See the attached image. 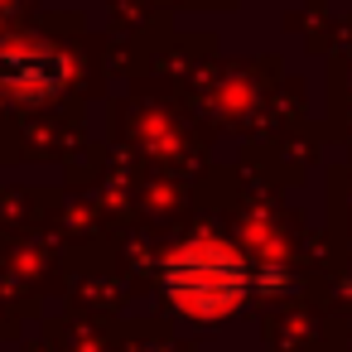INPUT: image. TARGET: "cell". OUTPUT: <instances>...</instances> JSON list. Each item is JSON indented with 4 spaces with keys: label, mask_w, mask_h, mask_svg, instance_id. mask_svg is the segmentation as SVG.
<instances>
[{
    "label": "cell",
    "mask_w": 352,
    "mask_h": 352,
    "mask_svg": "<svg viewBox=\"0 0 352 352\" xmlns=\"http://www.w3.org/2000/svg\"><path fill=\"white\" fill-rule=\"evenodd\" d=\"M160 289H164V304L179 318L217 323V318L236 314L241 299L251 294V265L232 241H222L212 232H198L164 256Z\"/></svg>",
    "instance_id": "6da1fadb"
},
{
    "label": "cell",
    "mask_w": 352,
    "mask_h": 352,
    "mask_svg": "<svg viewBox=\"0 0 352 352\" xmlns=\"http://www.w3.org/2000/svg\"><path fill=\"white\" fill-rule=\"evenodd\" d=\"M68 78H73V63L49 39H6L0 44V92L25 107L54 102L68 87Z\"/></svg>",
    "instance_id": "7a4b0ae2"
},
{
    "label": "cell",
    "mask_w": 352,
    "mask_h": 352,
    "mask_svg": "<svg viewBox=\"0 0 352 352\" xmlns=\"http://www.w3.org/2000/svg\"><path fill=\"white\" fill-rule=\"evenodd\" d=\"M347 294H352V275H347Z\"/></svg>",
    "instance_id": "3957f363"
}]
</instances>
